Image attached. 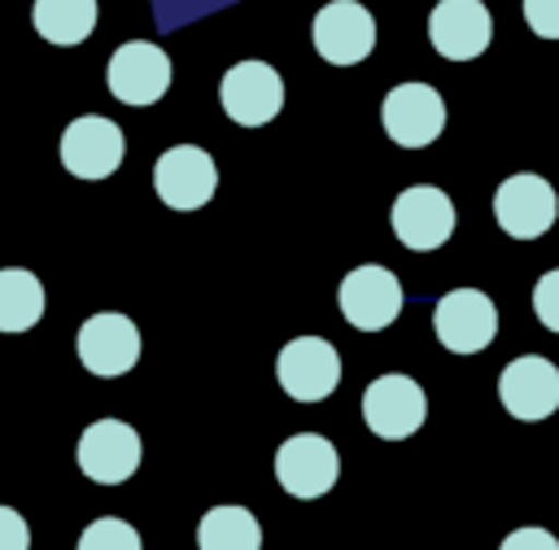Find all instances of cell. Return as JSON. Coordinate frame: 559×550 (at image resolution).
<instances>
[{"label": "cell", "instance_id": "cell-13", "mask_svg": "<svg viewBox=\"0 0 559 550\" xmlns=\"http://www.w3.org/2000/svg\"><path fill=\"white\" fill-rule=\"evenodd\" d=\"M127 157L122 127L100 113H83L61 131V166L74 179H109Z\"/></svg>", "mask_w": 559, "mask_h": 550}, {"label": "cell", "instance_id": "cell-21", "mask_svg": "<svg viewBox=\"0 0 559 550\" xmlns=\"http://www.w3.org/2000/svg\"><path fill=\"white\" fill-rule=\"evenodd\" d=\"M74 550H144V541H140V533H135L127 519L100 515V519H92V524L79 533V546H74Z\"/></svg>", "mask_w": 559, "mask_h": 550}, {"label": "cell", "instance_id": "cell-10", "mask_svg": "<svg viewBox=\"0 0 559 550\" xmlns=\"http://www.w3.org/2000/svg\"><path fill=\"white\" fill-rule=\"evenodd\" d=\"M223 113L240 127H266L284 109V79L266 61H236L218 83Z\"/></svg>", "mask_w": 559, "mask_h": 550}, {"label": "cell", "instance_id": "cell-18", "mask_svg": "<svg viewBox=\"0 0 559 550\" xmlns=\"http://www.w3.org/2000/svg\"><path fill=\"white\" fill-rule=\"evenodd\" d=\"M31 22L48 44L74 48L96 31V0H35Z\"/></svg>", "mask_w": 559, "mask_h": 550}, {"label": "cell", "instance_id": "cell-22", "mask_svg": "<svg viewBox=\"0 0 559 550\" xmlns=\"http://www.w3.org/2000/svg\"><path fill=\"white\" fill-rule=\"evenodd\" d=\"M533 314H537L542 327L559 332V266L546 271V275L533 284Z\"/></svg>", "mask_w": 559, "mask_h": 550}, {"label": "cell", "instance_id": "cell-6", "mask_svg": "<svg viewBox=\"0 0 559 550\" xmlns=\"http://www.w3.org/2000/svg\"><path fill=\"white\" fill-rule=\"evenodd\" d=\"M144 458V445H140V432L122 419H96L83 428L79 437V450H74V463L87 480L96 485H122L135 476Z\"/></svg>", "mask_w": 559, "mask_h": 550}, {"label": "cell", "instance_id": "cell-15", "mask_svg": "<svg viewBox=\"0 0 559 550\" xmlns=\"http://www.w3.org/2000/svg\"><path fill=\"white\" fill-rule=\"evenodd\" d=\"M74 349H79V362L92 371V375H127L135 362H140V327L118 314V310H100V314H87L79 336H74Z\"/></svg>", "mask_w": 559, "mask_h": 550}, {"label": "cell", "instance_id": "cell-8", "mask_svg": "<svg viewBox=\"0 0 559 550\" xmlns=\"http://www.w3.org/2000/svg\"><path fill=\"white\" fill-rule=\"evenodd\" d=\"M362 419L376 437L384 441H406L411 432L424 428L428 419V397L424 388L402 375V371H389V375H376L362 393Z\"/></svg>", "mask_w": 559, "mask_h": 550}, {"label": "cell", "instance_id": "cell-16", "mask_svg": "<svg viewBox=\"0 0 559 550\" xmlns=\"http://www.w3.org/2000/svg\"><path fill=\"white\" fill-rule=\"evenodd\" d=\"M170 87V57L166 48L148 44V39H131L122 44L114 57H109V92L131 105V109H144V105H157Z\"/></svg>", "mask_w": 559, "mask_h": 550}, {"label": "cell", "instance_id": "cell-3", "mask_svg": "<svg viewBox=\"0 0 559 550\" xmlns=\"http://www.w3.org/2000/svg\"><path fill=\"white\" fill-rule=\"evenodd\" d=\"M341 476V454L328 437L319 432H293L288 441H280L275 450V480L284 493L310 502L323 498Z\"/></svg>", "mask_w": 559, "mask_h": 550}, {"label": "cell", "instance_id": "cell-2", "mask_svg": "<svg viewBox=\"0 0 559 550\" xmlns=\"http://www.w3.org/2000/svg\"><path fill=\"white\" fill-rule=\"evenodd\" d=\"M493 218L507 236L515 240H537L555 227L559 218V196L550 188V179L533 175V170H520V175H507L493 192Z\"/></svg>", "mask_w": 559, "mask_h": 550}, {"label": "cell", "instance_id": "cell-17", "mask_svg": "<svg viewBox=\"0 0 559 550\" xmlns=\"http://www.w3.org/2000/svg\"><path fill=\"white\" fill-rule=\"evenodd\" d=\"M428 39L445 61H472L493 39V17L480 0H437L428 13Z\"/></svg>", "mask_w": 559, "mask_h": 550}, {"label": "cell", "instance_id": "cell-24", "mask_svg": "<svg viewBox=\"0 0 559 550\" xmlns=\"http://www.w3.org/2000/svg\"><path fill=\"white\" fill-rule=\"evenodd\" d=\"M498 550H559V537L546 533V528H537V524H524V528L507 533Z\"/></svg>", "mask_w": 559, "mask_h": 550}, {"label": "cell", "instance_id": "cell-14", "mask_svg": "<svg viewBox=\"0 0 559 550\" xmlns=\"http://www.w3.org/2000/svg\"><path fill=\"white\" fill-rule=\"evenodd\" d=\"M153 188H157V196H162L166 210L188 214V210H201V205L214 196V188H218V166H214V157H210L205 148H197V144H175V148H166V153L157 157V166H153Z\"/></svg>", "mask_w": 559, "mask_h": 550}, {"label": "cell", "instance_id": "cell-5", "mask_svg": "<svg viewBox=\"0 0 559 550\" xmlns=\"http://www.w3.org/2000/svg\"><path fill=\"white\" fill-rule=\"evenodd\" d=\"M275 380L293 402H323L341 384V354L323 336H293L275 358Z\"/></svg>", "mask_w": 559, "mask_h": 550}, {"label": "cell", "instance_id": "cell-7", "mask_svg": "<svg viewBox=\"0 0 559 550\" xmlns=\"http://www.w3.org/2000/svg\"><path fill=\"white\" fill-rule=\"evenodd\" d=\"M432 332L450 354H480L498 336V306L480 288H450L432 310Z\"/></svg>", "mask_w": 559, "mask_h": 550}, {"label": "cell", "instance_id": "cell-9", "mask_svg": "<svg viewBox=\"0 0 559 550\" xmlns=\"http://www.w3.org/2000/svg\"><path fill=\"white\" fill-rule=\"evenodd\" d=\"M310 39L328 65H358L376 48V17L358 0H328L310 22Z\"/></svg>", "mask_w": 559, "mask_h": 550}, {"label": "cell", "instance_id": "cell-19", "mask_svg": "<svg viewBox=\"0 0 559 550\" xmlns=\"http://www.w3.org/2000/svg\"><path fill=\"white\" fill-rule=\"evenodd\" d=\"M44 319V284L26 266H0V332H31Z\"/></svg>", "mask_w": 559, "mask_h": 550}, {"label": "cell", "instance_id": "cell-23", "mask_svg": "<svg viewBox=\"0 0 559 550\" xmlns=\"http://www.w3.org/2000/svg\"><path fill=\"white\" fill-rule=\"evenodd\" d=\"M524 22L542 39H559V0H524Z\"/></svg>", "mask_w": 559, "mask_h": 550}, {"label": "cell", "instance_id": "cell-25", "mask_svg": "<svg viewBox=\"0 0 559 550\" xmlns=\"http://www.w3.org/2000/svg\"><path fill=\"white\" fill-rule=\"evenodd\" d=\"M0 550H31V528L13 506H0Z\"/></svg>", "mask_w": 559, "mask_h": 550}, {"label": "cell", "instance_id": "cell-1", "mask_svg": "<svg viewBox=\"0 0 559 550\" xmlns=\"http://www.w3.org/2000/svg\"><path fill=\"white\" fill-rule=\"evenodd\" d=\"M402 301H406L402 279L389 266H376V262L354 266L336 288V306H341L345 323L358 327V332H384L402 314Z\"/></svg>", "mask_w": 559, "mask_h": 550}, {"label": "cell", "instance_id": "cell-4", "mask_svg": "<svg viewBox=\"0 0 559 550\" xmlns=\"http://www.w3.org/2000/svg\"><path fill=\"white\" fill-rule=\"evenodd\" d=\"M389 223H393V236L415 249V253H428V249H441L450 236H454V201L432 188V183H415V188H402L393 210H389Z\"/></svg>", "mask_w": 559, "mask_h": 550}, {"label": "cell", "instance_id": "cell-20", "mask_svg": "<svg viewBox=\"0 0 559 550\" xmlns=\"http://www.w3.org/2000/svg\"><path fill=\"white\" fill-rule=\"evenodd\" d=\"M197 550H262V524L245 506H210L197 524Z\"/></svg>", "mask_w": 559, "mask_h": 550}, {"label": "cell", "instance_id": "cell-11", "mask_svg": "<svg viewBox=\"0 0 559 550\" xmlns=\"http://www.w3.org/2000/svg\"><path fill=\"white\" fill-rule=\"evenodd\" d=\"M384 135L402 148H428L445 131V100L428 83H397L380 105Z\"/></svg>", "mask_w": 559, "mask_h": 550}, {"label": "cell", "instance_id": "cell-12", "mask_svg": "<svg viewBox=\"0 0 559 550\" xmlns=\"http://www.w3.org/2000/svg\"><path fill=\"white\" fill-rule=\"evenodd\" d=\"M498 402L520 423H542L559 410V367L542 354L511 358L498 375Z\"/></svg>", "mask_w": 559, "mask_h": 550}]
</instances>
